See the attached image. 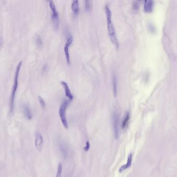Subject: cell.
<instances>
[{"instance_id": "obj_1", "label": "cell", "mask_w": 177, "mask_h": 177, "mask_svg": "<svg viewBox=\"0 0 177 177\" xmlns=\"http://www.w3.org/2000/svg\"><path fill=\"white\" fill-rule=\"evenodd\" d=\"M105 12L107 16V27L108 30L109 36L112 42L114 44V45L118 48L119 46V43L117 36L116 34V32L115 30L114 26L112 21V13L109 8V7L106 5L104 7Z\"/></svg>"}, {"instance_id": "obj_2", "label": "cell", "mask_w": 177, "mask_h": 177, "mask_svg": "<svg viewBox=\"0 0 177 177\" xmlns=\"http://www.w3.org/2000/svg\"><path fill=\"white\" fill-rule=\"evenodd\" d=\"M22 61H20L18 64L16 69V72H15V79H14V84L13 87L12 95H11V112H12L14 110V99L15 94L17 89L18 85V77H19V73L20 69L21 68V65H22Z\"/></svg>"}, {"instance_id": "obj_3", "label": "cell", "mask_w": 177, "mask_h": 177, "mask_svg": "<svg viewBox=\"0 0 177 177\" xmlns=\"http://www.w3.org/2000/svg\"><path fill=\"white\" fill-rule=\"evenodd\" d=\"M68 104H69V102L68 101H65L62 103L61 106L60 107L59 111V117L61 119V121L65 129L68 128V122L66 118V115H65L66 109L68 107Z\"/></svg>"}, {"instance_id": "obj_4", "label": "cell", "mask_w": 177, "mask_h": 177, "mask_svg": "<svg viewBox=\"0 0 177 177\" xmlns=\"http://www.w3.org/2000/svg\"><path fill=\"white\" fill-rule=\"evenodd\" d=\"M49 6L50 7V9L52 11V18L53 20L55 28L56 29H57L59 26V16L58 12L56 10V6L54 3L53 1H48Z\"/></svg>"}, {"instance_id": "obj_5", "label": "cell", "mask_w": 177, "mask_h": 177, "mask_svg": "<svg viewBox=\"0 0 177 177\" xmlns=\"http://www.w3.org/2000/svg\"><path fill=\"white\" fill-rule=\"evenodd\" d=\"M113 125L115 137L118 139L119 137V116L117 113H115L113 116Z\"/></svg>"}, {"instance_id": "obj_6", "label": "cell", "mask_w": 177, "mask_h": 177, "mask_svg": "<svg viewBox=\"0 0 177 177\" xmlns=\"http://www.w3.org/2000/svg\"><path fill=\"white\" fill-rule=\"evenodd\" d=\"M73 42V38L71 35L69 34L68 36L67 41L65 44L64 47V51L65 55V57L67 59V61L68 62V63L69 64L70 63V55H69V48L70 47V45L72 44Z\"/></svg>"}, {"instance_id": "obj_7", "label": "cell", "mask_w": 177, "mask_h": 177, "mask_svg": "<svg viewBox=\"0 0 177 177\" xmlns=\"http://www.w3.org/2000/svg\"><path fill=\"white\" fill-rule=\"evenodd\" d=\"M43 144V138L39 132H37L35 136V145L37 149L41 151Z\"/></svg>"}, {"instance_id": "obj_8", "label": "cell", "mask_w": 177, "mask_h": 177, "mask_svg": "<svg viewBox=\"0 0 177 177\" xmlns=\"http://www.w3.org/2000/svg\"><path fill=\"white\" fill-rule=\"evenodd\" d=\"M61 84L63 86V87L64 89L65 96L69 99L70 100H72V99L73 98V97L72 94L71 93V91L70 90V88L69 87V86H68V84L64 81H61Z\"/></svg>"}, {"instance_id": "obj_9", "label": "cell", "mask_w": 177, "mask_h": 177, "mask_svg": "<svg viewBox=\"0 0 177 177\" xmlns=\"http://www.w3.org/2000/svg\"><path fill=\"white\" fill-rule=\"evenodd\" d=\"M154 2L153 1L146 0L144 3V9L146 12L149 13L152 11L153 8Z\"/></svg>"}, {"instance_id": "obj_10", "label": "cell", "mask_w": 177, "mask_h": 177, "mask_svg": "<svg viewBox=\"0 0 177 177\" xmlns=\"http://www.w3.org/2000/svg\"><path fill=\"white\" fill-rule=\"evenodd\" d=\"M132 158H133L132 154H130L128 156L127 163L125 165H123L122 166H121L120 167L119 170V172L120 173H122L123 171H124L125 170L128 169L131 166L132 163Z\"/></svg>"}, {"instance_id": "obj_11", "label": "cell", "mask_w": 177, "mask_h": 177, "mask_svg": "<svg viewBox=\"0 0 177 177\" xmlns=\"http://www.w3.org/2000/svg\"><path fill=\"white\" fill-rule=\"evenodd\" d=\"M129 118H130L129 113L127 112L126 114V115L124 118V120H123V122H122V128L123 129H125L127 127V126L128 125V122H129Z\"/></svg>"}, {"instance_id": "obj_12", "label": "cell", "mask_w": 177, "mask_h": 177, "mask_svg": "<svg viewBox=\"0 0 177 177\" xmlns=\"http://www.w3.org/2000/svg\"><path fill=\"white\" fill-rule=\"evenodd\" d=\"M71 9L75 14H77L79 13V1L78 0L73 1L71 5Z\"/></svg>"}, {"instance_id": "obj_13", "label": "cell", "mask_w": 177, "mask_h": 177, "mask_svg": "<svg viewBox=\"0 0 177 177\" xmlns=\"http://www.w3.org/2000/svg\"><path fill=\"white\" fill-rule=\"evenodd\" d=\"M23 110L26 117L28 119H31L32 118V114L29 107L27 105H25L23 107Z\"/></svg>"}, {"instance_id": "obj_14", "label": "cell", "mask_w": 177, "mask_h": 177, "mask_svg": "<svg viewBox=\"0 0 177 177\" xmlns=\"http://www.w3.org/2000/svg\"><path fill=\"white\" fill-rule=\"evenodd\" d=\"M113 91H114V95L115 96H117V79L115 75L113 76Z\"/></svg>"}, {"instance_id": "obj_15", "label": "cell", "mask_w": 177, "mask_h": 177, "mask_svg": "<svg viewBox=\"0 0 177 177\" xmlns=\"http://www.w3.org/2000/svg\"><path fill=\"white\" fill-rule=\"evenodd\" d=\"M61 174H62V165L61 163H60L58 166L56 177H61Z\"/></svg>"}, {"instance_id": "obj_16", "label": "cell", "mask_w": 177, "mask_h": 177, "mask_svg": "<svg viewBox=\"0 0 177 177\" xmlns=\"http://www.w3.org/2000/svg\"><path fill=\"white\" fill-rule=\"evenodd\" d=\"M38 100H39V103H40L42 108L44 109L45 107V105H46V104H45V102L44 100L39 96V97H38Z\"/></svg>"}, {"instance_id": "obj_17", "label": "cell", "mask_w": 177, "mask_h": 177, "mask_svg": "<svg viewBox=\"0 0 177 177\" xmlns=\"http://www.w3.org/2000/svg\"><path fill=\"white\" fill-rule=\"evenodd\" d=\"M90 2H91L89 1H85V8H86V9L88 11L90 10Z\"/></svg>"}, {"instance_id": "obj_18", "label": "cell", "mask_w": 177, "mask_h": 177, "mask_svg": "<svg viewBox=\"0 0 177 177\" xmlns=\"http://www.w3.org/2000/svg\"><path fill=\"white\" fill-rule=\"evenodd\" d=\"M89 148H90L89 142L88 141H86L85 146L84 148V151H85V152H87V151L89 150Z\"/></svg>"}]
</instances>
